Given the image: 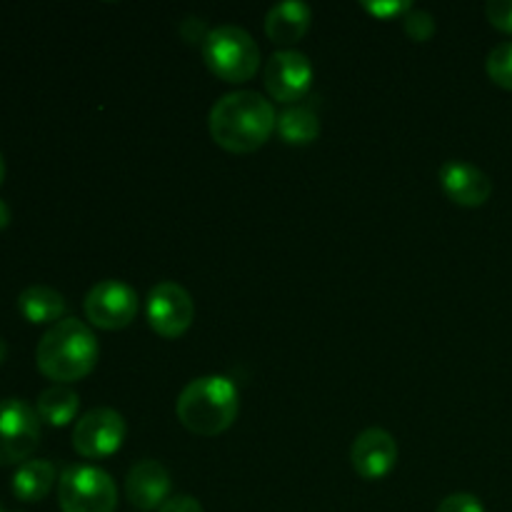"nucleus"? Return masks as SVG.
Returning a JSON list of instances; mask_svg holds the SVG:
<instances>
[{
    "mask_svg": "<svg viewBox=\"0 0 512 512\" xmlns=\"http://www.w3.org/2000/svg\"><path fill=\"white\" fill-rule=\"evenodd\" d=\"M208 128L215 143L230 153H255L278 128L273 103L255 90H235L210 108Z\"/></svg>",
    "mask_w": 512,
    "mask_h": 512,
    "instance_id": "nucleus-1",
    "label": "nucleus"
},
{
    "mask_svg": "<svg viewBox=\"0 0 512 512\" xmlns=\"http://www.w3.org/2000/svg\"><path fill=\"white\" fill-rule=\"evenodd\" d=\"M100 345L93 330L78 318H63L50 325L35 350L38 370L55 385H68L93 373Z\"/></svg>",
    "mask_w": 512,
    "mask_h": 512,
    "instance_id": "nucleus-2",
    "label": "nucleus"
},
{
    "mask_svg": "<svg viewBox=\"0 0 512 512\" xmlns=\"http://www.w3.org/2000/svg\"><path fill=\"white\" fill-rule=\"evenodd\" d=\"M175 413L190 433L215 438L238 418L240 393L225 375H203L185 385L175 403Z\"/></svg>",
    "mask_w": 512,
    "mask_h": 512,
    "instance_id": "nucleus-3",
    "label": "nucleus"
},
{
    "mask_svg": "<svg viewBox=\"0 0 512 512\" xmlns=\"http://www.w3.org/2000/svg\"><path fill=\"white\" fill-rule=\"evenodd\" d=\"M203 60L225 83H245L258 73L260 48L240 25H218L205 38Z\"/></svg>",
    "mask_w": 512,
    "mask_h": 512,
    "instance_id": "nucleus-4",
    "label": "nucleus"
},
{
    "mask_svg": "<svg viewBox=\"0 0 512 512\" xmlns=\"http://www.w3.org/2000/svg\"><path fill=\"white\" fill-rule=\"evenodd\" d=\"M58 503L63 512H115L118 488L95 465H68L58 480Z\"/></svg>",
    "mask_w": 512,
    "mask_h": 512,
    "instance_id": "nucleus-5",
    "label": "nucleus"
},
{
    "mask_svg": "<svg viewBox=\"0 0 512 512\" xmlns=\"http://www.w3.org/2000/svg\"><path fill=\"white\" fill-rule=\"evenodd\" d=\"M40 445V418L20 398L0 400V465H23Z\"/></svg>",
    "mask_w": 512,
    "mask_h": 512,
    "instance_id": "nucleus-6",
    "label": "nucleus"
},
{
    "mask_svg": "<svg viewBox=\"0 0 512 512\" xmlns=\"http://www.w3.org/2000/svg\"><path fill=\"white\" fill-rule=\"evenodd\" d=\"M85 318L100 330H123L135 320L140 300L135 288L123 280L95 283L85 295Z\"/></svg>",
    "mask_w": 512,
    "mask_h": 512,
    "instance_id": "nucleus-7",
    "label": "nucleus"
},
{
    "mask_svg": "<svg viewBox=\"0 0 512 512\" xmlns=\"http://www.w3.org/2000/svg\"><path fill=\"white\" fill-rule=\"evenodd\" d=\"M148 323L160 338L175 340L190 330L195 320V303L188 290L178 283H158L148 295L145 303Z\"/></svg>",
    "mask_w": 512,
    "mask_h": 512,
    "instance_id": "nucleus-8",
    "label": "nucleus"
},
{
    "mask_svg": "<svg viewBox=\"0 0 512 512\" xmlns=\"http://www.w3.org/2000/svg\"><path fill=\"white\" fill-rule=\"evenodd\" d=\"M125 440V420L113 408H93L75 423L73 448L85 460L110 458Z\"/></svg>",
    "mask_w": 512,
    "mask_h": 512,
    "instance_id": "nucleus-9",
    "label": "nucleus"
},
{
    "mask_svg": "<svg viewBox=\"0 0 512 512\" xmlns=\"http://www.w3.org/2000/svg\"><path fill=\"white\" fill-rule=\"evenodd\" d=\"M313 85V63L295 48L275 50L265 63V88L278 103L295 105Z\"/></svg>",
    "mask_w": 512,
    "mask_h": 512,
    "instance_id": "nucleus-10",
    "label": "nucleus"
},
{
    "mask_svg": "<svg viewBox=\"0 0 512 512\" xmlns=\"http://www.w3.org/2000/svg\"><path fill=\"white\" fill-rule=\"evenodd\" d=\"M350 463L363 480H383L398 465V443L383 428H368L353 440Z\"/></svg>",
    "mask_w": 512,
    "mask_h": 512,
    "instance_id": "nucleus-11",
    "label": "nucleus"
},
{
    "mask_svg": "<svg viewBox=\"0 0 512 512\" xmlns=\"http://www.w3.org/2000/svg\"><path fill=\"white\" fill-rule=\"evenodd\" d=\"M170 473L158 460H140L125 478V495L133 508L148 512L160 510L170 498Z\"/></svg>",
    "mask_w": 512,
    "mask_h": 512,
    "instance_id": "nucleus-12",
    "label": "nucleus"
},
{
    "mask_svg": "<svg viewBox=\"0 0 512 512\" xmlns=\"http://www.w3.org/2000/svg\"><path fill=\"white\" fill-rule=\"evenodd\" d=\"M440 185L445 195L463 208H480L493 195V180L463 160H450L440 168Z\"/></svg>",
    "mask_w": 512,
    "mask_h": 512,
    "instance_id": "nucleus-13",
    "label": "nucleus"
},
{
    "mask_svg": "<svg viewBox=\"0 0 512 512\" xmlns=\"http://www.w3.org/2000/svg\"><path fill=\"white\" fill-rule=\"evenodd\" d=\"M313 23V10L303 0L275 3L265 15V33L275 45H295L305 38Z\"/></svg>",
    "mask_w": 512,
    "mask_h": 512,
    "instance_id": "nucleus-14",
    "label": "nucleus"
},
{
    "mask_svg": "<svg viewBox=\"0 0 512 512\" xmlns=\"http://www.w3.org/2000/svg\"><path fill=\"white\" fill-rule=\"evenodd\" d=\"M18 308L23 318L33 325L60 323L65 315V298L48 285H30L18 295Z\"/></svg>",
    "mask_w": 512,
    "mask_h": 512,
    "instance_id": "nucleus-15",
    "label": "nucleus"
},
{
    "mask_svg": "<svg viewBox=\"0 0 512 512\" xmlns=\"http://www.w3.org/2000/svg\"><path fill=\"white\" fill-rule=\"evenodd\" d=\"M58 473L50 460H28L13 475V493L23 503H40L53 490Z\"/></svg>",
    "mask_w": 512,
    "mask_h": 512,
    "instance_id": "nucleus-16",
    "label": "nucleus"
},
{
    "mask_svg": "<svg viewBox=\"0 0 512 512\" xmlns=\"http://www.w3.org/2000/svg\"><path fill=\"white\" fill-rule=\"evenodd\" d=\"M78 408V393L68 385H50L38 395V403H35V413H38L40 423H48L53 428H65L68 423H73Z\"/></svg>",
    "mask_w": 512,
    "mask_h": 512,
    "instance_id": "nucleus-17",
    "label": "nucleus"
},
{
    "mask_svg": "<svg viewBox=\"0 0 512 512\" xmlns=\"http://www.w3.org/2000/svg\"><path fill=\"white\" fill-rule=\"evenodd\" d=\"M278 133L288 145H310L320 135V120L308 105H288L278 115Z\"/></svg>",
    "mask_w": 512,
    "mask_h": 512,
    "instance_id": "nucleus-18",
    "label": "nucleus"
},
{
    "mask_svg": "<svg viewBox=\"0 0 512 512\" xmlns=\"http://www.w3.org/2000/svg\"><path fill=\"white\" fill-rule=\"evenodd\" d=\"M485 70H488L490 80L500 88L512 90V40L508 43L495 45L485 60Z\"/></svg>",
    "mask_w": 512,
    "mask_h": 512,
    "instance_id": "nucleus-19",
    "label": "nucleus"
},
{
    "mask_svg": "<svg viewBox=\"0 0 512 512\" xmlns=\"http://www.w3.org/2000/svg\"><path fill=\"white\" fill-rule=\"evenodd\" d=\"M403 28L410 40H415V43H428L435 35V28H438V25H435L433 13H428V10L423 8H415L413 5V8L403 15Z\"/></svg>",
    "mask_w": 512,
    "mask_h": 512,
    "instance_id": "nucleus-20",
    "label": "nucleus"
},
{
    "mask_svg": "<svg viewBox=\"0 0 512 512\" xmlns=\"http://www.w3.org/2000/svg\"><path fill=\"white\" fill-rule=\"evenodd\" d=\"M363 8L368 10L370 15H375V18L390 20V18H395V15H400V18H403V15L413 8V3H408V0H378V3H373V0H365Z\"/></svg>",
    "mask_w": 512,
    "mask_h": 512,
    "instance_id": "nucleus-21",
    "label": "nucleus"
},
{
    "mask_svg": "<svg viewBox=\"0 0 512 512\" xmlns=\"http://www.w3.org/2000/svg\"><path fill=\"white\" fill-rule=\"evenodd\" d=\"M485 15H488L493 28L512 33V0H490L485 5Z\"/></svg>",
    "mask_w": 512,
    "mask_h": 512,
    "instance_id": "nucleus-22",
    "label": "nucleus"
},
{
    "mask_svg": "<svg viewBox=\"0 0 512 512\" xmlns=\"http://www.w3.org/2000/svg\"><path fill=\"white\" fill-rule=\"evenodd\" d=\"M435 512H485V508L483 503H480V498H475V495L453 493L438 505V510Z\"/></svg>",
    "mask_w": 512,
    "mask_h": 512,
    "instance_id": "nucleus-23",
    "label": "nucleus"
},
{
    "mask_svg": "<svg viewBox=\"0 0 512 512\" xmlns=\"http://www.w3.org/2000/svg\"><path fill=\"white\" fill-rule=\"evenodd\" d=\"M178 30L188 43H200V45L205 43V38H208L210 33V28H205V20L195 18V15H188V18L178 25Z\"/></svg>",
    "mask_w": 512,
    "mask_h": 512,
    "instance_id": "nucleus-24",
    "label": "nucleus"
},
{
    "mask_svg": "<svg viewBox=\"0 0 512 512\" xmlns=\"http://www.w3.org/2000/svg\"><path fill=\"white\" fill-rule=\"evenodd\" d=\"M158 512H203V505L193 495H170Z\"/></svg>",
    "mask_w": 512,
    "mask_h": 512,
    "instance_id": "nucleus-25",
    "label": "nucleus"
},
{
    "mask_svg": "<svg viewBox=\"0 0 512 512\" xmlns=\"http://www.w3.org/2000/svg\"><path fill=\"white\" fill-rule=\"evenodd\" d=\"M10 225V208L5 205V200H0V230Z\"/></svg>",
    "mask_w": 512,
    "mask_h": 512,
    "instance_id": "nucleus-26",
    "label": "nucleus"
},
{
    "mask_svg": "<svg viewBox=\"0 0 512 512\" xmlns=\"http://www.w3.org/2000/svg\"><path fill=\"white\" fill-rule=\"evenodd\" d=\"M5 358H8V345H5L3 340H0V363H3Z\"/></svg>",
    "mask_w": 512,
    "mask_h": 512,
    "instance_id": "nucleus-27",
    "label": "nucleus"
},
{
    "mask_svg": "<svg viewBox=\"0 0 512 512\" xmlns=\"http://www.w3.org/2000/svg\"><path fill=\"white\" fill-rule=\"evenodd\" d=\"M5 178V160H3V153H0V183H3Z\"/></svg>",
    "mask_w": 512,
    "mask_h": 512,
    "instance_id": "nucleus-28",
    "label": "nucleus"
},
{
    "mask_svg": "<svg viewBox=\"0 0 512 512\" xmlns=\"http://www.w3.org/2000/svg\"><path fill=\"white\" fill-rule=\"evenodd\" d=\"M0 512H5V510H3V505H0Z\"/></svg>",
    "mask_w": 512,
    "mask_h": 512,
    "instance_id": "nucleus-29",
    "label": "nucleus"
}]
</instances>
